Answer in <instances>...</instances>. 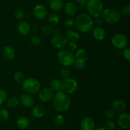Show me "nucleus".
<instances>
[{
  "instance_id": "obj_1",
  "label": "nucleus",
  "mask_w": 130,
  "mask_h": 130,
  "mask_svg": "<svg viewBox=\"0 0 130 130\" xmlns=\"http://www.w3.org/2000/svg\"><path fill=\"white\" fill-rule=\"evenodd\" d=\"M71 98L63 91L57 92L53 98V107L59 112L66 111L71 105Z\"/></svg>"
},
{
  "instance_id": "obj_2",
  "label": "nucleus",
  "mask_w": 130,
  "mask_h": 130,
  "mask_svg": "<svg viewBox=\"0 0 130 130\" xmlns=\"http://www.w3.org/2000/svg\"><path fill=\"white\" fill-rule=\"evenodd\" d=\"M76 28L81 33H87L93 27V20L89 14L82 13L76 17L74 21Z\"/></svg>"
},
{
  "instance_id": "obj_3",
  "label": "nucleus",
  "mask_w": 130,
  "mask_h": 130,
  "mask_svg": "<svg viewBox=\"0 0 130 130\" xmlns=\"http://www.w3.org/2000/svg\"><path fill=\"white\" fill-rule=\"evenodd\" d=\"M86 8L90 16L95 18L100 17L104 10L101 0H88L86 1Z\"/></svg>"
},
{
  "instance_id": "obj_4",
  "label": "nucleus",
  "mask_w": 130,
  "mask_h": 130,
  "mask_svg": "<svg viewBox=\"0 0 130 130\" xmlns=\"http://www.w3.org/2000/svg\"><path fill=\"white\" fill-rule=\"evenodd\" d=\"M41 85L39 80L33 77H29L22 82V89L29 94H35L40 90Z\"/></svg>"
},
{
  "instance_id": "obj_5",
  "label": "nucleus",
  "mask_w": 130,
  "mask_h": 130,
  "mask_svg": "<svg viewBox=\"0 0 130 130\" xmlns=\"http://www.w3.org/2000/svg\"><path fill=\"white\" fill-rule=\"evenodd\" d=\"M75 59L74 54L69 50H62L57 54V60L58 62L65 67L73 65Z\"/></svg>"
},
{
  "instance_id": "obj_6",
  "label": "nucleus",
  "mask_w": 130,
  "mask_h": 130,
  "mask_svg": "<svg viewBox=\"0 0 130 130\" xmlns=\"http://www.w3.org/2000/svg\"><path fill=\"white\" fill-rule=\"evenodd\" d=\"M103 19L109 24H114L118 23L121 19V15L119 11L114 8H106L103 10Z\"/></svg>"
},
{
  "instance_id": "obj_7",
  "label": "nucleus",
  "mask_w": 130,
  "mask_h": 130,
  "mask_svg": "<svg viewBox=\"0 0 130 130\" xmlns=\"http://www.w3.org/2000/svg\"><path fill=\"white\" fill-rule=\"evenodd\" d=\"M78 87V84L75 79L72 78L64 79L61 82L62 91L66 94H72L74 93Z\"/></svg>"
},
{
  "instance_id": "obj_8",
  "label": "nucleus",
  "mask_w": 130,
  "mask_h": 130,
  "mask_svg": "<svg viewBox=\"0 0 130 130\" xmlns=\"http://www.w3.org/2000/svg\"><path fill=\"white\" fill-rule=\"evenodd\" d=\"M52 45L55 48L58 49H62L68 44V40L62 34L60 33H55L52 39Z\"/></svg>"
},
{
  "instance_id": "obj_9",
  "label": "nucleus",
  "mask_w": 130,
  "mask_h": 130,
  "mask_svg": "<svg viewBox=\"0 0 130 130\" xmlns=\"http://www.w3.org/2000/svg\"><path fill=\"white\" fill-rule=\"evenodd\" d=\"M128 38L124 34L118 33L113 36L112 38V43L113 46L118 49L124 48L128 45Z\"/></svg>"
},
{
  "instance_id": "obj_10",
  "label": "nucleus",
  "mask_w": 130,
  "mask_h": 130,
  "mask_svg": "<svg viewBox=\"0 0 130 130\" xmlns=\"http://www.w3.org/2000/svg\"><path fill=\"white\" fill-rule=\"evenodd\" d=\"M33 15L39 20L45 19L48 15V10L46 8L42 5H38L33 9Z\"/></svg>"
},
{
  "instance_id": "obj_11",
  "label": "nucleus",
  "mask_w": 130,
  "mask_h": 130,
  "mask_svg": "<svg viewBox=\"0 0 130 130\" xmlns=\"http://www.w3.org/2000/svg\"><path fill=\"white\" fill-rule=\"evenodd\" d=\"M118 122L119 126L123 129H128L130 126V115L128 113L122 112L118 115Z\"/></svg>"
},
{
  "instance_id": "obj_12",
  "label": "nucleus",
  "mask_w": 130,
  "mask_h": 130,
  "mask_svg": "<svg viewBox=\"0 0 130 130\" xmlns=\"http://www.w3.org/2000/svg\"><path fill=\"white\" fill-rule=\"evenodd\" d=\"M54 92L50 88H44L39 91V98L43 102H48L53 99Z\"/></svg>"
},
{
  "instance_id": "obj_13",
  "label": "nucleus",
  "mask_w": 130,
  "mask_h": 130,
  "mask_svg": "<svg viewBox=\"0 0 130 130\" xmlns=\"http://www.w3.org/2000/svg\"><path fill=\"white\" fill-rule=\"evenodd\" d=\"M20 101H21L22 104L27 108L33 107L35 104V99H34V97L31 94H27V93H25L21 96Z\"/></svg>"
},
{
  "instance_id": "obj_14",
  "label": "nucleus",
  "mask_w": 130,
  "mask_h": 130,
  "mask_svg": "<svg viewBox=\"0 0 130 130\" xmlns=\"http://www.w3.org/2000/svg\"><path fill=\"white\" fill-rule=\"evenodd\" d=\"M17 30L20 35L26 36L30 33V27L26 21L21 20L17 25Z\"/></svg>"
},
{
  "instance_id": "obj_15",
  "label": "nucleus",
  "mask_w": 130,
  "mask_h": 130,
  "mask_svg": "<svg viewBox=\"0 0 130 130\" xmlns=\"http://www.w3.org/2000/svg\"><path fill=\"white\" fill-rule=\"evenodd\" d=\"M81 130H93L95 128V122L90 117H86L81 122Z\"/></svg>"
},
{
  "instance_id": "obj_16",
  "label": "nucleus",
  "mask_w": 130,
  "mask_h": 130,
  "mask_svg": "<svg viewBox=\"0 0 130 130\" xmlns=\"http://www.w3.org/2000/svg\"><path fill=\"white\" fill-rule=\"evenodd\" d=\"M64 11L66 15L70 18H72L76 15L77 11L76 5L72 2H69L66 4L64 6Z\"/></svg>"
},
{
  "instance_id": "obj_17",
  "label": "nucleus",
  "mask_w": 130,
  "mask_h": 130,
  "mask_svg": "<svg viewBox=\"0 0 130 130\" xmlns=\"http://www.w3.org/2000/svg\"><path fill=\"white\" fill-rule=\"evenodd\" d=\"M15 50L11 46H6L3 50V56L6 60H12L15 57Z\"/></svg>"
},
{
  "instance_id": "obj_18",
  "label": "nucleus",
  "mask_w": 130,
  "mask_h": 130,
  "mask_svg": "<svg viewBox=\"0 0 130 130\" xmlns=\"http://www.w3.org/2000/svg\"><path fill=\"white\" fill-rule=\"evenodd\" d=\"M92 34L94 38L99 41L103 40L106 36L105 30L99 26H96L93 29Z\"/></svg>"
},
{
  "instance_id": "obj_19",
  "label": "nucleus",
  "mask_w": 130,
  "mask_h": 130,
  "mask_svg": "<svg viewBox=\"0 0 130 130\" xmlns=\"http://www.w3.org/2000/svg\"><path fill=\"white\" fill-rule=\"evenodd\" d=\"M32 113L36 118H41L45 115L46 108L41 105H37L33 108Z\"/></svg>"
},
{
  "instance_id": "obj_20",
  "label": "nucleus",
  "mask_w": 130,
  "mask_h": 130,
  "mask_svg": "<svg viewBox=\"0 0 130 130\" xmlns=\"http://www.w3.org/2000/svg\"><path fill=\"white\" fill-rule=\"evenodd\" d=\"M113 110L118 112H123L126 109V104L123 101L116 99L113 101L111 104Z\"/></svg>"
},
{
  "instance_id": "obj_21",
  "label": "nucleus",
  "mask_w": 130,
  "mask_h": 130,
  "mask_svg": "<svg viewBox=\"0 0 130 130\" xmlns=\"http://www.w3.org/2000/svg\"><path fill=\"white\" fill-rule=\"evenodd\" d=\"M66 38L71 42H76L80 38V34L77 31L73 29H68L66 32Z\"/></svg>"
},
{
  "instance_id": "obj_22",
  "label": "nucleus",
  "mask_w": 130,
  "mask_h": 130,
  "mask_svg": "<svg viewBox=\"0 0 130 130\" xmlns=\"http://www.w3.org/2000/svg\"><path fill=\"white\" fill-rule=\"evenodd\" d=\"M49 5L50 8L55 11H60L64 6L62 0H50L49 1Z\"/></svg>"
},
{
  "instance_id": "obj_23",
  "label": "nucleus",
  "mask_w": 130,
  "mask_h": 130,
  "mask_svg": "<svg viewBox=\"0 0 130 130\" xmlns=\"http://www.w3.org/2000/svg\"><path fill=\"white\" fill-rule=\"evenodd\" d=\"M17 126L20 129H25L27 128L30 124V121L26 117L24 116H21L19 117L17 120Z\"/></svg>"
},
{
  "instance_id": "obj_24",
  "label": "nucleus",
  "mask_w": 130,
  "mask_h": 130,
  "mask_svg": "<svg viewBox=\"0 0 130 130\" xmlns=\"http://www.w3.org/2000/svg\"><path fill=\"white\" fill-rule=\"evenodd\" d=\"M50 89L53 91L60 92L62 91L61 89V81L58 79H53L50 82Z\"/></svg>"
},
{
  "instance_id": "obj_25",
  "label": "nucleus",
  "mask_w": 130,
  "mask_h": 130,
  "mask_svg": "<svg viewBox=\"0 0 130 130\" xmlns=\"http://www.w3.org/2000/svg\"><path fill=\"white\" fill-rule=\"evenodd\" d=\"M42 33L46 36H52L55 33V29L50 25H45L42 28Z\"/></svg>"
},
{
  "instance_id": "obj_26",
  "label": "nucleus",
  "mask_w": 130,
  "mask_h": 130,
  "mask_svg": "<svg viewBox=\"0 0 130 130\" xmlns=\"http://www.w3.org/2000/svg\"><path fill=\"white\" fill-rule=\"evenodd\" d=\"M75 57H76V59L86 62V59H87V54L83 48H79L76 52Z\"/></svg>"
},
{
  "instance_id": "obj_27",
  "label": "nucleus",
  "mask_w": 130,
  "mask_h": 130,
  "mask_svg": "<svg viewBox=\"0 0 130 130\" xmlns=\"http://www.w3.org/2000/svg\"><path fill=\"white\" fill-rule=\"evenodd\" d=\"M20 103V100L16 96H11L7 100V105L10 108H13L17 107Z\"/></svg>"
},
{
  "instance_id": "obj_28",
  "label": "nucleus",
  "mask_w": 130,
  "mask_h": 130,
  "mask_svg": "<svg viewBox=\"0 0 130 130\" xmlns=\"http://www.w3.org/2000/svg\"><path fill=\"white\" fill-rule=\"evenodd\" d=\"M48 21L53 25H57L60 22V17L57 14L52 13L50 14L48 17Z\"/></svg>"
},
{
  "instance_id": "obj_29",
  "label": "nucleus",
  "mask_w": 130,
  "mask_h": 130,
  "mask_svg": "<svg viewBox=\"0 0 130 130\" xmlns=\"http://www.w3.org/2000/svg\"><path fill=\"white\" fill-rule=\"evenodd\" d=\"M53 123L56 127H61L64 123V117L62 115L58 114L55 117Z\"/></svg>"
},
{
  "instance_id": "obj_30",
  "label": "nucleus",
  "mask_w": 130,
  "mask_h": 130,
  "mask_svg": "<svg viewBox=\"0 0 130 130\" xmlns=\"http://www.w3.org/2000/svg\"><path fill=\"white\" fill-rule=\"evenodd\" d=\"M104 128L105 130H115L116 124L110 119L107 120L104 123Z\"/></svg>"
},
{
  "instance_id": "obj_31",
  "label": "nucleus",
  "mask_w": 130,
  "mask_h": 130,
  "mask_svg": "<svg viewBox=\"0 0 130 130\" xmlns=\"http://www.w3.org/2000/svg\"><path fill=\"white\" fill-rule=\"evenodd\" d=\"M14 79H15V81L18 83L22 82L24 81V74L23 73L22 71H17L14 74Z\"/></svg>"
},
{
  "instance_id": "obj_32",
  "label": "nucleus",
  "mask_w": 130,
  "mask_h": 130,
  "mask_svg": "<svg viewBox=\"0 0 130 130\" xmlns=\"http://www.w3.org/2000/svg\"><path fill=\"white\" fill-rule=\"evenodd\" d=\"M73 66L77 70H81L83 69L86 66V62L83 61H80L78 59H75L74 62L73 63Z\"/></svg>"
},
{
  "instance_id": "obj_33",
  "label": "nucleus",
  "mask_w": 130,
  "mask_h": 130,
  "mask_svg": "<svg viewBox=\"0 0 130 130\" xmlns=\"http://www.w3.org/2000/svg\"><path fill=\"white\" fill-rule=\"evenodd\" d=\"M9 117H10V114L7 110L3 108L0 110V119L1 121H6L9 119Z\"/></svg>"
},
{
  "instance_id": "obj_34",
  "label": "nucleus",
  "mask_w": 130,
  "mask_h": 130,
  "mask_svg": "<svg viewBox=\"0 0 130 130\" xmlns=\"http://www.w3.org/2000/svg\"><path fill=\"white\" fill-rule=\"evenodd\" d=\"M70 73H70L69 70L67 67H65V66L62 68L60 69V76H62V78H63V79L69 78Z\"/></svg>"
},
{
  "instance_id": "obj_35",
  "label": "nucleus",
  "mask_w": 130,
  "mask_h": 130,
  "mask_svg": "<svg viewBox=\"0 0 130 130\" xmlns=\"http://www.w3.org/2000/svg\"><path fill=\"white\" fill-rule=\"evenodd\" d=\"M14 16L17 19H19V20H21L23 19L24 16V12L22 9L20 8H17L14 11Z\"/></svg>"
},
{
  "instance_id": "obj_36",
  "label": "nucleus",
  "mask_w": 130,
  "mask_h": 130,
  "mask_svg": "<svg viewBox=\"0 0 130 130\" xmlns=\"http://www.w3.org/2000/svg\"><path fill=\"white\" fill-rule=\"evenodd\" d=\"M7 99V94L6 91L2 89H0V105L5 103Z\"/></svg>"
},
{
  "instance_id": "obj_37",
  "label": "nucleus",
  "mask_w": 130,
  "mask_h": 130,
  "mask_svg": "<svg viewBox=\"0 0 130 130\" xmlns=\"http://www.w3.org/2000/svg\"><path fill=\"white\" fill-rule=\"evenodd\" d=\"M30 42L34 45H39L41 43V38L38 36H34L30 38Z\"/></svg>"
},
{
  "instance_id": "obj_38",
  "label": "nucleus",
  "mask_w": 130,
  "mask_h": 130,
  "mask_svg": "<svg viewBox=\"0 0 130 130\" xmlns=\"http://www.w3.org/2000/svg\"><path fill=\"white\" fill-rule=\"evenodd\" d=\"M64 24L67 28H71V27L73 26L74 24V20L72 18H67V19H66V20H65Z\"/></svg>"
},
{
  "instance_id": "obj_39",
  "label": "nucleus",
  "mask_w": 130,
  "mask_h": 130,
  "mask_svg": "<svg viewBox=\"0 0 130 130\" xmlns=\"http://www.w3.org/2000/svg\"><path fill=\"white\" fill-rule=\"evenodd\" d=\"M121 12L125 16H128L130 14V6L129 5H125L121 9Z\"/></svg>"
},
{
  "instance_id": "obj_40",
  "label": "nucleus",
  "mask_w": 130,
  "mask_h": 130,
  "mask_svg": "<svg viewBox=\"0 0 130 130\" xmlns=\"http://www.w3.org/2000/svg\"><path fill=\"white\" fill-rule=\"evenodd\" d=\"M105 114H106L107 117L110 119H112L116 117V113L113 110H108L105 112Z\"/></svg>"
},
{
  "instance_id": "obj_41",
  "label": "nucleus",
  "mask_w": 130,
  "mask_h": 130,
  "mask_svg": "<svg viewBox=\"0 0 130 130\" xmlns=\"http://www.w3.org/2000/svg\"><path fill=\"white\" fill-rule=\"evenodd\" d=\"M68 47L69 48V50L71 52H73V51H76L77 49V45L76 44L75 42H70L69 43H68Z\"/></svg>"
},
{
  "instance_id": "obj_42",
  "label": "nucleus",
  "mask_w": 130,
  "mask_h": 130,
  "mask_svg": "<svg viewBox=\"0 0 130 130\" xmlns=\"http://www.w3.org/2000/svg\"><path fill=\"white\" fill-rule=\"evenodd\" d=\"M123 57L128 61L130 59V49L129 48H124V50L123 52Z\"/></svg>"
},
{
  "instance_id": "obj_43",
  "label": "nucleus",
  "mask_w": 130,
  "mask_h": 130,
  "mask_svg": "<svg viewBox=\"0 0 130 130\" xmlns=\"http://www.w3.org/2000/svg\"><path fill=\"white\" fill-rule=\"evenodd\" d=\"M93 24H95V25L96 26L100 27V25H102L103 24V20L102 19H100V18L97 17L95 19V20H93Z\"/></svg>"
},
{
  "instance_id": "obj_44",
  "label": "nucleus",
  "mask_w": 130,
  "mask_h": 130,
  "mask_svg": "<svg viewBox=\"0 0 130 130\" xmlns=\"http://www.w3.org/2000/svg\"><path fill=\"white\" fill-rule=\"evenodd\" d=\"M75 1L78 3V5H85V4L86 3L87 0H75Z\"/></svg>"
},
{
  "instance_id": "obj_45",
  "label": "nucleus",
  "mask_w": 130,
  "mask_h": 130,
  "mask_svg": "<svg viewBox=\"0 0 130 130\" xmlns=\"http://www.w3.org/2000/svg\"><path fill=\"white\" fill-rule=\"evenodd\" d=\"M93 130H105V129H104V127H96V128H94Z\"/></svg>"
},
{
  "instance_id": "obj_46",
  "label": "nucleus",
  "mask_w": 130,
  "mask_h": 130,
  "mask_svg": "<svg viewBox=\"0 0 130 130\" xmlns=\"http://www.w3.org/2000/svg\"><path fill=\"white\" fill-rule=\"evenodd\" d=\"M44 1H46V2H49V1H50V0H44Z\"/></svg>"
},
{
  "instance_id": "obj_47",
  "label": "nucleus",
  "mask_w": 130,
  "mask_h": 130,
  "mask_svg": "<svg viewBox=\"0 0 130 130\" xmlns=\"http://www.w3.org/2000/svg\"><path fill=\"white\" fill-rule=\"evenodd\" d=\"M116 130H122V129H117Z\"/></svg>"
},
{
  "instance_id": "obj_48",
  "label": "nucleus",
  "mask_w": 130,
  "mask_h": 130,
  "mask_svg": "<svg viewBox=\"0 0 130 130\" xmlns=\"http://www.w3.org/2000/svg\"><path fill=\"white\" fill-rule=\"evenodd\" d=\"M59 130H63V129H59Z\"/></svg>"
}]
</instances>
